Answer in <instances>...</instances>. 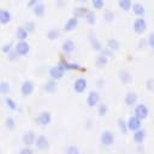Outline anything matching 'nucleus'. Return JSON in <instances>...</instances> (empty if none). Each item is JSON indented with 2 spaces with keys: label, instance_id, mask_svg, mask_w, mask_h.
I'll return each instance as SVG.
<instances>
[{
  "label": "nucleus",
  "instance_id": "obj_5",
  "mask_svg": "<svg viewBox=\"0 0 154 154\" xmlns=\"http://www.w3.org/2000/svg\"><path fill=\"white\" fill-rule=\"evenodd\" d=\"M34 89H35V84L30 79H25L20 84V93L23 96H30L34 93Z\"/></svg>",
  "mask_w": 154,
  "mask_h": 154
},
{
  "label": "nucleus",
  "instance_id": "obj_18",
  "mask_svg": "<svg viewBox=\"0 0 154 154\" xmlns=\"http://www.w3.org/2000/svg\"><path fill=\"white\" fill-rule=\"evenodd\" d=\"M30 32L28 31V29L23 25V26H18L17 30H16V38L18 41H25L28 38V35Z\"/></svg>",
  "mask_w": 154,
  "mask_h": 154
},
{
  "label": "nucleus",
  "instance_id": "obj_43",
  "mask_svg": "<svg viewBox=\"0 0 154 154\" xmlns=\"http://www.w3.org/2000/svg\"><path fill=\"white\" fill-rule=\"evenodd\" d=\"M42 0H29L28 1V4H26V6L28 7H34L35 5H37V4H40Z\"/></svg>",
  "mask_w": 154,
  "mask_h": 154
},
{
  "label": "nucleus",
  "instance_id": "obj_22",
  "mask_svg": "<svg viewBox=\"0 0 154 154\" xmlns=\"http://www.w3.org/2000/svg\"><path fill=\"white\" fill-rule=\"evenodd\" d=\"M32 13H34L37 18H42V17L46 14V6H45L42 2L35 5V6L32 7Z\"/></svg>",
  "mask_w": 154,
  "mask_h": 154
},
{
  "label": "nucleus",
  "instance_id": "obj_26",
  "mask_svg": "<svg viewBox=\"0 0 154 154\" xmlns=\"http://www.w3.org/2000/svg\"><path fill=\"white\" fill-rule=\"evenodd\" d=\"M132 0H118V6L122 11L124 12H128L132 8Z\"/></svg>",
  "mask_w": 154,
  "mask_h": 154
},
{
  "label": "nucleus",
  "instance_id": "obj_38",
  "mask_svg": "<svg viewBox=\"0 0 154 154\" xmlns=\"http://www.w3.org/2000/svg\"><path fill=\"white\" fill-rule=\"evenodd\" d=\"M24 26L28 29V31L31 34V32H34L35 31V29H36V25H35V23L34 22H31V20H29V22H26L25 24H24Z\"/></svg>",
  "mask_w": 154,
  "mask_h": 154
},
{
  "label": "nucleus",
  "instance_id": "obj_10",
  "mask_svg": "<svg viewBox=\"0 0 154 154\" xmlns=\"http://www.w3.org/2000/svg\"><path fill=\"white\" fill-rule=\"evenodd\" d=\"M128 128H129V131L134 132L138 129L142 128V119L138 118L137 116H132L128 119Z\"/></svg>",
  "mask_w": 154,
  "mask_h": 154
},
{
  "label": "nucleus",
  "instance_id": "obj_3",
  "mask_svg": "<svg viewBox=\"0 0 154 154\" xmlns=\"http://www.w3.org/2000/svg\"><path fill=\"white\" fill-rule=\"evenodd\" d=\"M99 103H100V94H99V91H96V90L89 91L88 96H87V106L89 108H94V107H97Z\"/></svg>",
  "mask_w": 154,
  "mask_h": 154
},
{
  "label": "nucleus",
  "instance_id": "obj_36",
  "mask_svg": "<svg viewBox=\"0 0 154 154\" xmlns=\"http://www.w3.org/2000/svg\"><path fill=\"white\" fill-rule=\"evenodd\" d=\"M85 22L89 24V25H94L95 24V22H96V18H95V14H94V12H91V11H89V13L85 16Z\"/></svg>",
  "mask_w": 154,
  "mask_h": 154
},
{
  "label": "nucleus",
  "instance_id": "obj_25",
  "mask_svg": "<svg viewBox=\"0 0 154 154\" xmlns=\"http://www.w3.org/2000/svg\"><path fill=\"white\" fill-rule=\"evenodd\" d=\"M107 63H108V54L107 53L103 52V53L97 55V58H96V66L103 67V66L107 65Z\"/></svg>",
  "mask_w": 154,
  "mask_h": 154
},
{
  "label": "nucleus",
  "instance_id": "obj_11",
  "mask_svg": "<svg viewBox=\"0 0 154 154\" xmlns=\"http://www.w3.org/2000/svg\"><path fill=\"white\" fill-rule=\"evenodd\" d=\"M78 23H79V18L76 17V16H72V17H70V18L65 22L63 29H64V31H66V32L73 31V30L78 26Z\"/></svg>",
  "mask_w": 154,
  "mask_h": 154
},
{
  "label": "nucleus",
  "instance_id": "obj_17",
  "mask_svg": "<svg viewBox=\"0 0 154 154\" xmlns=\"http://www.w3.org/2000/svg\"><path fill=\"white\" fill-rule=\"evenodd\" d=\"M11 20H12V13L6 8H1L0 10V23L2 25H6Z\"/></svg>",
  "mask_w": 154,
  "mask_h": 154
},
{
  "label": "nucleus",
  "instance_id": "obj_1",
  "mask_svg": "<svg viewBox=\"0 0 154 154\" xmlns=\"http://www.w3.org/2000/svg\"><path fill=\"white\" fill-rule=\"evenodd\" d=\"M100 142L103 147H111L114 143V134L111 130H103L100 135Z\"/></svg>",
  "mask_w": 154,
  "mask_h": 154
},
{
  "label": "nucleus",
  "instance_id": "obj_20",
  "mask_svg": "<svg viewBox=\"0 0 154 154\" xmlns=\"http://www.w3.org/2000/svg\"><path fill=\"white\" fill-rule=\"evenodd\" d=\"M131 11H132V13H134L135 16L142 17V16L144 14V12H146V7H144V5L141 4V2H135V4L132 5Z\"/></svg>",
  "mask_w": 154,
  "mask_h": 154
},
{
  "label": "nucleus",
  "instance_id": "obj_27",
  "mask_svg": "<svg viewBox=\"0 0 154 154\" xmlns=\"http://www.w3.org/2000/svg\"><path fill=\"white\" fill-rule=\"evenodd\" d=\"M119 47H120V42L117 38H109L107 41V48H108V51L114 52V51H118Z\"/></svg>",
  "mask_w": 154,
  "mask_h": 154
},
{
  "label": "nucleus",
  "instance_id": "obj_39",
  "mask_svg": "<svg viewBox=\"0 0 154 154\" xmlns=\"http://www.w3.org/2000/svg\"><path fill=\"white\" fill-rule=\"evenodd\" d=\"M65 152H66L67 154H78V153H79V149H78L77 147H75V146H70V147H67V148L65 149Z\"/></svg>",
  "mask_w": 154,
  "mask_h": 154
},
{
  "label": "nucleus",
  "instance_id": "obj_34",
  "mask_svg": "<svg viewBox=\"0 0 154 154\" xmlns=\"http://www.w3.org/2000/svg\"><path fill=\"white\" fill-rule=\"evenodd\" d=\"M59 36H60V32H59L57 29H51V30L47 32V38H48V40H51V41L57 40Z\"/></svg>",
  "mask_w": 154,
  "mask_h": 154
},
{
  "label": "nucleus",
  "instance_id": "obj_32",
  "mask_svg": "<svg viewBox=\"0 0 154 154\" xmlns=\"http://www.w3.org/2000/svg\"><path fill=\"white\" fill-rule=\"evenodd\" d=\"M10 90H11L10 83L6 82V81H1V82H0V94L6 95L7 93H10Z\"/></svg>",
  "mask_w": 154,
  "mask_h": 154
},
{
  "label": "nucleus",
  "instance_id": "obj_30",
  "mask_svg": "<svg viewBox=\"0 0 154 154\" xmlns=\"http://www.w3.org/2000/svg\"><path fill=\"white\" fill-rule=\"evenodd\" d=\"M5 105H6V107H7L8 109H11V111H16V109H17V103H16V101H14L12 97H10V96L5 97Z\"/></svg>",
  "mask_w": 154,
  "mask_h": 154
},
{
  "label": "nucleus",
  "instance_id": "obj_15",
  "mask_svg": "<svg viewBox=\"0 0 154 154\" xmlns=\"http://www.w3.org/2000/svg\"><path fill=\"white\" fill-rule=\"evenodd\" d=\"M59 65H60L65 71H77V70H79V67H81L78 64H76V63H69V61H66L64 58L60 59Z\"/></svg>",
  "mask_w": 154,
  "mask_h": 154
},
{
  "label": "nucleus",
  "instance_id": "obj_35",
  "mask_svg": "<svg viewBox=\"0 0 154 154\" xmlns=\"http://www.w3.org/2000/svg\"><path fill=\"white\" fill-rule=\"evenodd\" d=\"M91 6L94 10H102L105 7V0H91Z\"/></svg>",
  "mask_w": 154,
  "mask_h": 154
},
{
  "label": "nucleus",
  "instance_id": "obj_14",
  "mask_svg": "<svg viewBox=\"0 0 154 154\" xmlns=\"http://www.w3.org/2000/svg\"><path fill=\"white\" fill-rule=\"evenodd\" d=\"M35 147L38 149V150H45L49 147V141L48 138L45 136V135H38L36 137V141H35Z\"/></svg>",
  "mask_w": 154,
  "mask_h": 154
},
{
  "label": "nucleus",
  "instance_id": "obj_40",
  "mask_svg": "<svg viewBox=\"0 0 154 154\" xmlns=\"http://www.w3.org/2000/svg\"><path fill=\"white\" fill-rule=\"evenodd\" d=\"M32 153H34V149L31 147H26V146H24V148L19 150V154H32Z\"/></svg>",
  "mask_w": 154,
  "mask_h": 154
},
{
  "label": "nucleus",
  "instance_id": "obj_13",
  "mask_svg": "<svg viewBox=\"0 0 154 154\" xmlns=\"http://www.w3.org/2000/svg\"><path fill=\"white\" fill-rule=\"evenodd\" d=\"M75 49H76V45H75V42H73L71 38H66V40L63 42V45H61V51H63V53L66 54V55L72 54V53L75 52Z\"/></svg>",
  "mask_w": 154,
  "mask_h": 154
},
{
  "label": "nucleus",
  "instance_id": "obj_7",
  "mask_svg": "<svg viewBox=\"0 0 154 154\" xmlns=\"http://www.w3.org/2000/svg\"><path fill=\"white\" fill-rule=\"evenodd\" d=\"M36 134L35 131L32 130H28L23 134V137H22V141H23V144L26 146V147H32L35 146V141H36Z\"/></svg>",
  "mask_w": 154,
  "mask_h": 154
},
{
  "label": "nucleus",
  "instance_id": "obj_8",
  "mask_svg": "<svg viewBox=\"0 0 154 154\" xmlns=\"http://www.w3.org/2000/svg\"><path fill=\"white\" fill-rule=\"evenodd\" d=\"M64 73H65V70L59 64L55 65V66H52L49 69V77L55 79V81H60L64 77Z\"/></svg>",
  "mask_w": 154,
  "mask_h": 154
},
{
  "label": "nucleus",
  "instance_id": "obj_9",
  "mask_svg": "<svg viewBox=\"0 0 154 154\" xmlns=\"http://www.w3.org/2000/svg\"><path fill=\"white\" fill-rule=\"evenodd\" d=\"M87 79L83 78V77H79V78H76L75 82H73V91L77 93V94H82L87 89Z\"/></svg>",
  "mask_w": 154,
  "mask_h": 154
},
{
  "label": "nucleus",
  "instance_id": "obj_28",
  "mask_svg": "<svg viewBox=\"0 0 154 154\" xmlns=\"http://www.w3.org/2000/svg\"><path fill=\"white\" fill-rule=\"evenodd\" d=\"M90 38H89V41H90V43H91V47H93V49L94 51H97V52H101L102 51V46H101V43H100V41L91 34L90 36H89Z\"/></svg>",
  "mask_w": 154,
  "mask_h": 154
},
{
  "label": "nucleus",
  "instance_id": "obj_31",
  "mask_svg": "<svg viewBox=\"0 0 154 154\" xmlns=\"http://www.w3.org/2000/svg\"><path fill=\"white\" fill-rule=\"evenodd\" d=\"M117 124H118L119 130H120L123 134H126V132L129 131V128H128V122H125V119L119 118V119H118V122H117Z\"/></svg>",
  "mask_w": 154,
  "mask_h": 154
},
{
  "label": "nucleus",
  "instance_id": "obj_29",
  "mask_svg": "<svg viewBox=\"0 0 154 154\" xmlns=\"http://www.w3.org/2000/svg\"><path fill=\"white\" fill-rule=\"evenodd\" d=\"M96 111H97V114H99L100 117H105V116L107 114V112H108V106H107L106 103L100 102V103L97 105V107H96Z\"/></svg>",
  "mask_w": 154,
  "mask_h": 154
},
{
  "label": "nucleus",
  "instance_id": "obj_4",
  "mask_svg": "<svg viewBox=\"0 0 154 154\" xmlns=\"http://www.w3.org/2000/svg\"><path fill=\"white\" fill-rule=\"evenodd\" d=\"M14 51L18 54V57H25L30 52V45L25 41H18L14 46Z\"/></svg>",
  "mask_w": 154,
  "mask_h": 154
},
{
  "label": "nucleus",
  "instance_id": "obj_19",
  "mask_svg": "<svg viewBox=\"0 0 154 154\" xmlns=\"http://www.w3.org/2000/svg\"><path fill=\"white\" fill-rule=\"evenodd\" d=\"M134 135H132V140H134V142H136V143H142L143 141H144V138H146V130H143L142 128L141 129H138V130H136V131H134L132 132Z\"/></svg>",
  "mask_w": 154,
  "mask_h": 154
},
{
  "label": "nucleus",
  "instance_id": "obj_21",
  "mask_svg": "<svg viewBox=\"0 0 154 154\" xmlns=\"http://www.w3.org/2000/svg\"><path fill=\"white\" fill-rule=\"evenodd\" d=\"M57 87H58L57 81H55V79H53V78H51V79H48V81L45 83L43 89H45V91H46V93L52 94V93H54V91L57 90Z\"/></svg>",
  "mask_w": 154,
  "mask_h": 154
},
{
  "label": "nucleus",
  "instance_id": "obj_23",
  "mask_svg": "<svg viewBox=\"0 0 154 154\" xmlns=\"http://www.w3.org/2000/svg\"><path fill=\"white\" fill-rule=\"evenodd\" d=\"M119 79L123 84H129L131 81H132V77H131V73L128 71V70H120L119 71Z\"/></svg>",
  "mask_w": 154,
  "mask_h": 154
},
{
  "label": "nucleus",
  "instance_id": "obj_42",
  "mask_svg": "<svg viewBox=\"0 0 154 154\" xmlns=\"http://www.w3.org/2000/svg\"><path fill=\"white\" fill-rule=\"evenodd\" d=\"M103 17H105V19H106V20H108V22H112V20L114 19L113 13H112V12H109V11H107V12L105 13V16H103Z\"/></svg>",
  "mask_w": 154,
  "mask_h": 154
},
{
  "label": "nucleus",
  "instance_id": "obj_33",
  "mask_svg": "<svg viewBox=\"0 0 154 154\" xmlns=\"http://www.w3.org/2000/svg\"><path fill=\"white\" fill-rule=\"evenodd\" d=\"M14 126H16V122H14L13 117H7V118L5 119V128H6L7 130L12 131V130L14 129Z\"/></svg>",
  "mask_w": 154,
  "mask_h": 154
},
{
  "label": "nucleus",
  "instance_id": "obj_6",
  "mask_svg": "<svg viewBox=\"0 0 154 154\" xmlns=\"http://www.w3.org/2000/svg\"><path fill=\"white\" fill-rule=\"evenodd\" d=\"M36 122L42 125V126H47L52 123V113L49 111H42L37 114L36 117Z\"/></svg>",
  "mask_w": 154,
  "mask_h": 154
},
{
  "label": "nucleus",
  "instance_id": "obj_24",
  "mask_svg": "<svg viewBox=\"0 0 154 154\" xmlns=\"http://www.w3.org/2000/svg\"><path fill=\"white\" fill-rule=\"evenodd\" d=\"M89 8L85 7V6H79V7H76L73 10V16L78 17V18H85V16L89 13Z\"/></svg>",
  "mask_w": 154,
  "mask_h": 154
},
{
  "label": "nucleus",
  "instance_id": "obj_16",
  "mask_svg": "<svg viewBox=\"0 0 154 154\" xmlns=\"http://www.w3.org/2000/svg\"><path fill=\"white\" fill-rule=\"evenodd\" d=\"M137 100H138V96L135 91H129L125 94V97H124V101H125V105L126 106H136L137 105Z\"/></svg>",
  "mask_w": 154,
  "mask_h": 154
},
{
  "label": "nucleus",
  "instance_id": "obj_12",
  "mask_svg": "<svg viewBox=\"0 0 154 154\" xmlns=\"http://www.w3.org/2000/svg\"><path fill=\"white\" fill-rule=\"evenodd\" d=\"M148 114H149V109H148L147 105H144V103H137L135 106V116H137L142 120L146 119L148 117Z\"/></svg>",
  "mask_w": 154,
  "mask_h": 154
},
{
  "label": "nucleus",
  "instance_id": "obj_2",
  "mask_svg": "<svg viewBox=\"0 0 154 154\" xmlns=\"http://www.w3.org/2000/svg\"><path fill=\"white\" fill-rule=\"evenodd\" d=\"M132 28H134V31H135L136 34H143V32L147 30V28H148L147 20H146L143 17H137V18L134 20Z\"/></svg>",
  "mask_w": 154,
  "mask_h": 154
},
{
  "label": "nucleus",
  "instance_id": "obj_41",
  "mask_svg": "<svg viewBox=\"0 0 154 154\" xmlns=\"http://www.w3.org/2000/svg\"><path fill=\"white\" fill-rule=\"evenodd\" d=\"M148 46L154 49V31L150 32L149 36H148Z\"/></svg>",
  "mask_w": 154,
  "mask_h": 154
},
{
  "label": "nucleus",
  "instance_id": "obj_37",
  "mask_svg": "<svg viewBox=\"0 0 154 154\" xmlns=\"http://www.w3.org/2000/svg\"><path fill=\"white\" fill-rule=\"evenodd\" d=\"M13 48H14V47H12L11 43H5V45H2V47H1V52H2L4 54H8L11 51H13Z\"/></svg>",
  "mask_w": 154,
  "mask_h": 154
},
{
  "label": "nucleus",
  "instance_id": "obj_44",
  "mask_svg": "<svg viewBox=\"0 0 154 154\" xmlns=\"http://www.w3.org/2000/svg\"><path fill=\"white\" fill-rule=\"evenodd\" d=\"M78 1H79V2H87L88 0H78Z\"/></svg>",
  "mask_w": 154,
  "mask_h": 154
}]
</instances>
